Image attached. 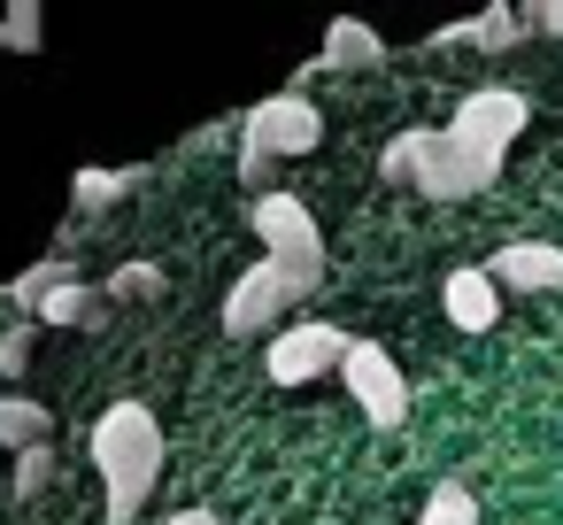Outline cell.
<instances>
[{
    "label": "cell",
    "instance_id": "6da1fadb",
    "mask_svg": "<svg viewBox=\"0 0 563 525\" xmlns=\"http://www.w3.org/2000/svg\"><path fill=\"white\" fill-rule=\"evenodd\" d=\"M93 471H101V494H109V525H132L140 502L155 494L163 479V425L147 402H109L93 417V440H86Z\"/></svg>",
    "mask_w": 563,
    "mask_h": 525
},
{
    "label": "cell",
    "instance_id": "7a4b0ae2",
    "mask_svg": "<svg viewBox=\"0 0 563 525\" xmlns=\"http://www.w3.org/2000/svg\"><path fill=\"white\" fill-rule=\"evenodd\" d=\"M378 178H386V186H417L424 201H463V194H486V186L501 178V163L471 155V147L448 140L440 124H417V132H394V140H386Z\"/></svg>",
    "mask_w": 563,
    "mask_h": 525
},
{
    "label": "cell",
    "instance_id": "3957f363",
    "mask_svg": "<svg viewBox=\"0 0 563 525\" xmlns=\"http://www.w3.org/2000/svg\"><path fill=\"white\" fill-rule=\"evenodd\" d=\"M247 225H255V240H263V263H271V271L294 286V302H309V294L324 286V232H317L309 201L271 186V194H255Z\"/></svg>",
    "mask_w": 563,
    "mask_h": 525
},
{
    "label": "cell",
    "instance_id": "277c9868",
    "mask_svg": "<svg viewBox=\"0 0 563 525\" xmlns=\"http://www.w3.org/2000/svg\"><path fill=\"white\" fill-rule=\"evenodd\" d=\"M532 124V101L517 94V86H478V94H463L455 101V117L440 124L448 140H463L471 155H486V163H501L509 147H517V132Z\"/></svg>",
    "mask_w": 563,
    "mask_h": 525
},
{
    "label": "cell",
    "instance_id": "5b68a950",
    "mask_svg": "<svg viewBox=\"0 0 563 525\" xmlns=\"http://www.w3.org/2000/svg\"><path fill=\"white\" fill-rule=\"evenodd\" d=\"M347 325H332V317H301V325H286V332H271V356H263V371L278 379V386H309V379H332L340 371V356H347Z\"/></svg>",
    "mask_w": 563,
    "mask_h": 525
},
{
    "label": "cell",
    "instance_id": "8992f818",
    "mask_svg": "<svg viewBox=\"0 0 563 525\" xmlns=\"http://www.w3.org/2000/svg\"><path fill=\"white\" fill-rule=\"evenodd\" d=\"M340 386L355 394V409L371 417V425H401L409 417V379L394 371V356L378 348V340H347V356H340Z\"/></svg>",
    "mask_w": 563,
    "mask_h": 525
},
{
    "label": "cell",
    "instance_id": "52a82bcc",
    "mask_svg": "<svg viewBox=\"0 0 563 525\" xmlns=\"http://www.w3.org/2000/svg\"><path fill=\"white\" fill-rule=\"evenodd\" d=\"M240 140H255L263 155H309V147L324 140V117H317V101H309L301 86H286V94H271V101L247 109Z\"/></svg>",
    "mask_w": 563,
    "mask_h": 525
},
{
    "label": "cell",
    "instance_id": "ba28073f",
    "mask_svg": "<svg viewBox=\"0 0 563 525\" xmlns=\"http://www.w3.org/2000/svg\"><path fill=\"white\" fill-rule=\"evenodd\" d=\"M278 309H294V286L255 255V263L232 278V294H224V332H232V340H255V332H271Z\"/></svg>",
    "mask_w": 563,
    "mask_h": 525
},
{
    "label": "cell",
    "instance_id": "9c48e42d",
    "mask_svg": "<svg viewBox=\"0 0 563 525\" xmlns=\"http://www.w3.org/2000/svg\"><path fill=\"white\" fill-rule=\"evenodd\" d=\"M478 271L494 278V294H563V248H548V240H509Z\"/></svg>",
    "mask_w": 563,
    "mask_h": 525
},
{
    "label": "cell",
    "instance_id": "30bf717a",
    "mask_svg": "<svg viewBox=\"0 0 563 525\" xmlns=\"http://www.w3.org/2000/svg\"><path fill=\"white\" fill-rule=\"evenodd\" d=\"M109 317H117V302H109L101 286H86V278L70 271L63 286H47V294H40V309H32L24 325H63V332H109Z\"/></svg>",
    "mask_w": 563,
    "mask_h": 525
},
{
    "label": "cell",
    "instance_id": "8fae6325",
    "mask_svg": "<svg viewBox=\"0 0 563 525\" xmlns=\"http://www.w3.org/2000/svg\"><path fill=\"white\" fill-rule=\"evenodd\" d=\"M440 309H448V325H455V332H494L501 294H494V278H486L478 263H455V271L440 278Z\"/></svg>",
    "mask_w": 563,
    "mask_h": 525
},
{
    "label": "cell",
    "instance_id": "7c38bea8",
    "mask_svg": "<svg viewBox=\"0 0 563 525\" xmlns=\"http://www.w3.org/2000/svg\"><path fill=\"white\" fill-rule=\"evenodd\" d=\"M371 63H386V40L371 32V24H332L324 32V47H317V70H371Z\"/></svg>",
    "mask_w": 563,
    "mask_h": 525
},
{
    "label": "cell",
    "instance_id": "4fadbf2b",
    "mask_svg": "<svg viewBox=\"0 0 563 525\" xmlns=\"http://www.w3.org/2000/svg\"><path fill=\"white\" fill-rule=\"evenodd\" d=\"M47 433H55V409H47V402H32V394H0V448L24 456V448H40Z\"/></svg>",
    "mask_w": 563,
    "mask_h": 525
},
{
    "label": "cell",
    "instance_id": "5bb4252c",
    "mask_svg": "<svg viewBox=\"0 0 563 525\" xmlns=\"http://www.w3.org/2000/svg\"><path fill=\"white\" fill-rule=\"evenodd\" d=\"M417 525H478V494H471L463 479H448V486H432V494H424Z\"/></svg>",
    "mask_w": 563,
    "mask_h": 525
},
{
    "label": "cell",
    "instance_id": "9a60e30c",
    "mask_svg": "<svg viewBox=\"0 0 563 525\" xmlns=\"http://www.w3.org/2000/svg\"><path fill=\"white\" fill-rule=\"evenodd\" d=\"M140 178H147V171H78L70 194H78V209H109V201H124Z\"/></svg>",
    "mask_w": 563,
    "mask_h": 525
},
{
    "label": "cell",
    "instance_id": "2e32d148",
    "mask_svg": "<svg viewBox=\"0 0 563 525\" xmlns=\"http://www.w3.org/2000/svg\"><path fill=\"white\" fill-rule=\"evenodd\" d=\"M47 24H40V0H9L0 9V47H16V55H40Z\"/></svg>",
    "mask_w": 563,
    "mask_h": 525
},
{
    "label": "cell",
    "instance_id": "e0dca14e",
    "mask_svg": "<svg viewBox=\"0 0 563 525\" xmlns=\"http://www.w3.org/2000/svg\"><path fill=\"white\" fill-rule=\"evenodd\" d=\"M63 278H70V263H63V255H47V263H32L24 278H9V302L32 317V309H40V294H47V286H63Z\"/></svg>",
    "mask_w": 563,
    "mask_h": 525
},
{
    "label": "cell",
    "instance_id": "ac0fdd59",
    "mask_svg": "<svg viewBox=\"0 0 563 525\" xmlns=\"http://www.w3.org/2000/svg\"><path fill=\"white\" fill-rule=\"evenodd\" d=\"M47 486H55V440L16 456V494H47Z\"/></svg>",
    "mask_w": 563,
    "mask_h": 525
},
{
    "label": "cell",
    "instance_id": "d6986e66",
    "mask_svg": "<svg viewBox=\"0 0 563 525\" xmlns=\"http://www.w3.org/2000/svg\"><path fill=\"white\" fill-rule=\"evenodd\" d=\"M101 294H109V302H140V294H163V271H155V263H124V271H117V278H109Z\"/></svg>",
    "mask_w": 563,
    "mask_h": 525
},
{
    "label": "cell",
    "instance_id": "ffe728a7",
    "mask_svg": "<svg viewBox=\"0 0 563 525\" xmlns=\"http://www.w3.org/2000/svg\"><path fill=\"white\" fill-rule=\"evenodd\" d=\"M32 348H40V325L0 332V371H9V379H24V371H32Z\"/></svg>",
    "mask_w": 563,
    "mask_h": 525
},
{
    "label": "cell",
    "instance_id": "44dd1931",
    "mask_svg": "<svg viewBox=\"0 0 563 525\" xmlns=\"http://www.w3.org/2000/svg\"><path fill=\"white\" fill-rule=\"evenodd\" d=\"M525 32H555V40H563V0H540V9H525Z\"/></svg>",
    "mask_w": 563,
    "mask_h": 525
},
{
    "label": "cell",
    "instance_id": "7402d4cb",
    "mask_svg": "<svg viewBox=\"0 0 563 525\" xmlns=\"http://www.w3.org/2000/svg\"><path fill=\"white\" fill-rule=\"evenodd\" d=\"M163 525H224V517H217V510H170Z\"/></svg>",
    "mask_w": 563,
    "mask_h": 525
}]
</instances>
